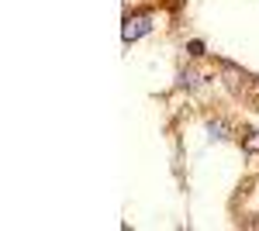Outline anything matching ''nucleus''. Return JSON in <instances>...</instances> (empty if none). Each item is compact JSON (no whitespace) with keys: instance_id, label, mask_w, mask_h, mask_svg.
Returning a JSON list of instances; mask_svg holds the SVG:
<instances>
[{"instance_id":"obj_2","label":"nucleus","mask_w":259,"mask_h":231,"mask_svg":"<svg viewBox=\"0 0 259 231\" xmlns=\"http://www.w3.org/2000/svg\"><path fill=\"white\" fill-rule=\"evenodd\" d=\"M197 83H200V76L194 73V69H183V73L177 76V86H180V90H194Z\"/></svg>"},{"instance_id":"obj_5","label":"nucleus","mask_w":259,"mask_h":231,"mask_svg":"<svg viewBox=\"0 0 259 231\" xmlns=\"http://www.w3.org/2000/svg\"><path fill=\"white\" fill-rule=\"evenodd\" d=\"M187 52H190L194 59H200V56H204V41H197V38H194L190 45H187Z\"/></svg>"},{"instance_id":"obj_4","label":"nucleus","mask_w":259,"mask_h":231,"mask_svg":"<svg viewBox=\"0 0 259 231\" xmlns=\"http://www.w3.org/2000/svg\"><path fill=\"white\" fill-rule=\"evenodd\" d=\"M207 131H211V138H228V124L214 117V121H207Z\"/></svg>"},{"instance_id":"obj_3","label":"nucleus","mask_w":259,"mask_h":231,"mask_svg":"<svg viewBox=\"0 0 259 231\" xmlns=\"http://www.w3.org/2000/svg\"><path fill=\"white\" fill-rule=\"evenodd\" d=\"M242 149L249 155H259V131H242Z\"/></svg>"},{"instance_id":"obj_1","label":"nucleus","mask_w":259,"mask_h":231,"mask_svg":"<svg viewBox=\"0 0 259 231\" xmlns=\"http://www.w3.org/2000/svg\"><path fill=\"white\" fill-rule=\"evenodd\" d=\"M149 28H152V18H149V14H135V18H124L121 38H124V41H135V38H142V35H145Z\"/></svg>"}]
</instances>
